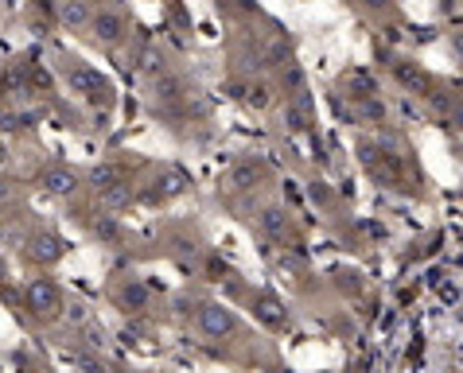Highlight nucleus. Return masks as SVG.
<instances>
[{"mask_svg": "<svg viewBox=\"0 0 463 373\" xmlns=\"http://www.w3.org/2000/svg\"><path fill=\"white\" fill-rule=\"evenodd\" d=\"M187 191V179H184V172H175V167H168V172L164 175H156L152 179V183L140 191V202H145V207H164V202L168 199H175V195H184Z\"/></svg>", "mask_w": 463, "mask_h": 373, "instance_id": "0eeeda50", "label": "nucleus"}, {"mask_svg": "<svg viewBox=\"0 0 463 373\" xmlns=\"http://www.w3.org/2000/svg\"><path fill=\"white\" fill-rule=\"evenodd\" d=\"M59 79L71 86V94H79L86 106H94V109H109L113 106V86L106 74H98L90 62H82L79 55H59Z\"/></svg>", "mask_w": 463, "mask_h": 373, "instance_id": "f257e3e1", "label": "nucleus"}, {"mask_svg": "<svg viewBox=\"0 0 463 373\" xmlns=\"http://www.w3.org/2000/svg\"><path fill=\"white\" fill-rule=\"evenodd\" d=\"M90 40L101 43V47H121L128 40V16L118 5H101L90 12V23H86Z\"/></svg>", "mask_w": 463, "mask_h": 373, "instance_id": "20e7f679", "label": "nucleus"}, {"mask_svg": "<svg viewBox=\"0 0 463 373\" xmlns=\"http://www.w3.org/2000/svg\"><path fill=\"white\" fill-rule=\"evenodd\" d=\"M253 312H257V319H261L269 331H285V323H288L285 312H280V303L273 300V295H265V292L253 300Z\"/></svg>", "mask_w": 463, "mask_h": 373, "instance_id": "f8f14e48", "label": "nucleus"}, {"mask_svg": "<svg viewBox=\"0 0 463 373\" xmlns=\"http://www.w3.org/2000/svg\"><path fill=\"white\" fill-rule=\"evenodd\" d=\"M133 199H137V191L128 187V179H121V183H113L106 191H98V207L101 210H125Z\"/></svg>", "mask_w": 463, "mask_h": 373, "instance_id": "9b49d317", "label": "nucleus"}, {"mask_svg": "<svg viewBox=\"0 0 463 373\" xmlns=\"http://www.w3.org/2000/svg\"><path fill=\"white\" fill-rule=\"evenodd\" d=\"M261 175H265V160L246 156V160H238L234 167H230V187H234V191H250V187L261 183Z\"/></svg>", "mask_w": 463, "mask_h": 373, "instance_id": "9d476101", "label": "nucleus"}, {"mask_svg": "<svg viewBox=\"0 0 463 373\" xmlns=\"http://www.w3.org/2000/svg\"><path fill=\"white\" fill-rule=\"evenodd\" d=\"M109 300L118 303L125 315H137V312H145V307H148L152 292H148V284H145L140 276H121V280H113Z\"/></svg>", "mask_w": 463, "mask_h": 373, "instance_id": "423d86ee", "label": "nucleus"}, {"mask_svg": "<svg viewBox=\"0 0 463 373\" xmlns=\"http://www.w3.org/2000/svg\"><path fill=\"white\" fill-rule=\"evenodd\" d=\"M90 234H94L98 241H118L121 238V226H118V218H109V210L98 218L94 222V229H90Z\"/></svg>", "mask_w": 463, "mask_h": 373, "instance_id": "2eb2a0df", "label": "nucleus"}, {"mask_svg": "<svg viewBox=\"0 0 463 373\" xmlns=\"http://www.w3.org/2000/svg\"><path fill=\"white\" fill-rule=\"evenodd\" d=\"M0 288H8V256L0 253Z\"/></svg>", "mask_w": 463, "mask_h": 373, "instance_id": "aec40b11", "label": "nucleus"}, {"mask_svg": "<svg viewBox=\"0 0 463 373\" xmlns=\"http://www.w3.org/2000/svg\"><path fill=\"white\" fill-rule=\"evenodd\" d=\"M246 101L253 109H265L269 101H273V89H269V82H253V86H246Z\"/></svg>", "mask_w": 463, "mask_h": 373, "instance_id": "dca6fc26", "label": "nucleus"}, {"mask_svg": "<svg viewBox=\"0 0 463 373\" xmlns=\"http://www.w3.org/2000/svg\"><path fill=\"white\" fill-rule=\"evenodd\" d=\"M35 187L51 199H74L79 187H82V179L67 163H47V167H40V175H35Z\"/></svg>", "mask_w": 463, "mask_h": 373, "instance_id": "39448f33", "label": "nucleus"}, {"mask_svg": "<svg viewBox=\"0 0 463 373\" xmlns=\"http://www.w3.org/2000/svg\"><path fill=\"white\" fill-rule=\"evenodd\" d=\"M16 199V187L8 183V179H0V207H5V202H12Z\"/></svg>", "mask_w": 463, "mask_h": 373, "instance_id": "a211bd4d", "label": "nucleus"}, {"mask_svg": "<svg viewBox=\"0 0 463 373\" xmlns=\"http://www.w3.org/2000/svg\"><path fill=\"white\" fill-rule=\"evenodd\" d=\"M257 226L265 229V234H273V238H280L285 234V210H277V207H269V210H261V218H257Z\"/></svg>", "mask_w": 463, "mask_h": 373, "instance_id": "4468645a", "label": "nucleus"}, {"mask_svg": "<svg viewBox=\"0 0 463 373\" xmlns=\"http://www.w3.org/2000/svg\"><path fill=\"white\" fill-rule=\"evenodd\" d=\"M397 79H402L405 86H417V89H429V86H432L429 74H420L417 67H402V70H397Z\"/></svg>", "mask_w": 463, "mask_h": 373, "instance_id": "f3484780", "label": "nucleus"}, {"mask_svg": "<svg viewBox=\"0 0 463 373\" xmlns=\"http://www.w3.org/2000/svg\"><path fill=\"white\" fill-rule=\"evenodd\" d=\"M20 253L32 268H51L67 256V246H62V238L55 234V229L40 226V229H28V234L20 238Z\"/></svg>", "mask_w": 463, "mask_h": 373, "instance_id": "7ed1b4c3", "label": "nucleus"}, {"mask_svg": "<svg viewBox=\"0 0 463 373\" xmlns=\"http://www.w3.org/2000/svg\"><path fill=\"white\" fill-rule=\"evenodd\" d=\"M24 312H28L35 323H55V319L67 312V295H62L59 280L32 276L28 284H24Z\"/></svg>", "mask_w": 463, "mask_h": 373, "instance_id": "f03ea898", "label": "nucleus"}, {"mask_svg": "<svg viewBox=\"0 0 463 373\" xmlns=\"http://www.w3.org/2000/svg\"><path fill=\"white\" fill-rule=\"evenodd\" d=\"M90 12H94L90 0H55V20L67 32H82L86 23H90Z\"/></svg>", "mask_w": 463, "mask_h": 373, "instance_id": "1a4fd4ad", "label": "nucleus"}, {"mask_svg": "<svg viewBox=\"0 0 463 373\" xmlns=\"http://www.w3.org/2000/svg\"><path fill=\"white\" fill-rule=\"evenodd\" d=\"M125 172H121V163H98L94 172H90V183H94V191H106L113 183H121Z\"/></svg>", "mask_w": 463, "mask_h": 373, "instance_id": "ddd939ff", "label": "nucleus"}, {"mask_svg": "<svg viewBox=\"0 0 463 373\" xmlns=\"http://www.w3.org/2000/svg\"><path fill=\"white\" fill-rule=\"evenodd\" d=\"M195 319H199V331L207 334V339H226V334H234V327H238L234 312H226L222 303H203Z\"/></svg>", "mask_w": 463, "mask_h": 373, "instance_id": "6e6552de", "label": "nucleus"}, {"mask_svg": "<svg viewBox=\"0 0 463 373\" xmlns=\"http://www.w3.org/2000/svg\"><path fill=\"white\" fill-rule=\"evenodd\" d=\"M82 369H86V373H109V366H106V362H94V358H86Z\"/></svg>", "mask_w": 463, "mask_h": 373, "instance_id": "6ab92c4d", "label": "nucleus"}, {"mask_svg": "<svg viewBox=\"0 0 463 373\" xmlns=\"http://www.w3.org/2000/svg\"><path fill=\"white\" fill-rule=\"evenodd\" d=\"M452 47H456V55H463V32H459L456 40H452Z\"/></svg>", "mask_w": 463, "mask_h": 373, "instance_id": "412c9836", "label": "nucleus"}]
</instances>
